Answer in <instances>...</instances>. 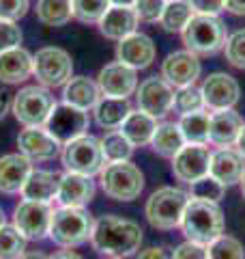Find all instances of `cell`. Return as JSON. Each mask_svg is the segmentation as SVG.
Instances as JSON below:
<instances>
[{
	"instance_id": "obj_11",
	"label": "cell",
	"mask_w": 245,
	"mask_h": 259,
	"mask_svg": "<svg viewBox=\"0 0 245 259\" xmlns=\"http://www.w3.org/2000/svg\"><path fill=\"white\" fill-rule=\"evenodd\" d=\"M88 125H91V119H88L86 110L63 102V104H56L54 106V110L50 112V117H47L43 127L60 145H67L71 141L80 139V136H84Z\"/></svg>"
},
{
	"instance_id": "obj_3",
	"label": "cell",
	"mask_w": 245,
	"mask_h": 259,
	"mask_svg": "<svg viewBox=\"0 0 245 259\" xmlns=\"http://www.w3.org/2000/svg\"><path fill=\"white\" fill-rule=\"evenodd\" d=\"M93 227H95V218L86 207L60 205L52 214L50 236L47 238L60 248H76L91 240Z\"/></svg>"
},
{
	"instance_id": "obj_13",
	"label": "cell",
	"mask_w": 245,
	"mask_h": 259,
	"mask_svg": "<svg viewBox=\"0 0 245 259\" xmlns=\"http://www.w3.org/2000/svg\"><path fill=\"white\" fill-rule=\"evenodd\" d=\"M97 87L103 97H120L127 100L138 89V74L125 63H108L97 76Z\"/></svg>"
},
{
	"instance_id": "obj_10",
	"label": "cell",
	"mask_w": 245,
	"mask_h": 259,
	"mask_svg": "<svg viewBox=\"0 0 245 259\" xmlns=\"http://www.w3.org/2000/svg\"><path fill=\"white\" fill-rule=\"evenodd\" d=\"M54 207L45 201L22 199L13 209V227L26 240H43L50 236Z\"/></svg>"
},
{
	"instance_id": "obj_17",
	"label": "cell",
	"mask_w": 245,
	"mask_h": 259,
	"mask_svg": "<svg viewBox=\"0 0 245 259\" xmlns=\"http://www.w3.org/2000/svg\"><path fill=\"white\" fill-rule=\"evenodd\" d=\"M202 97H204V106L213 108V110H228L232 108L236 102H239L241 89L239 82L228 76V74H211L207 80L202 82Z\"/></svg>"
},
{
	"instance_id": "obj_7",
	"label": "cell",
	"mask_w": 245,
	"mask_h": 259,
	"mask_svg": "<svg viewBox=\"0 0 245 259\" xmlns=\"http://www.w3.org/2000/svg\"><path fill=\"white\" fill-rule=\"evenodd\" d=\"M183 32V44L194 54H215L226 44V26L217 15L196 13L187 22Z\"/></svg>"
},
{
	"instance_id": "obj_4",
	"label": "cell",
	"mask_w": 245,
	"mask_h": 259,
	"mask_svg": "<svg viewBox=\"0 0 245 259\" xmlns=\"http://www.w3.org/2000/svg\"><path fill=\"white\" fill-rule=\"evenodd\" d=\"M54 106L56 100L50 89L41 84H28L13 95L11 112L24 127H43Z\"/></svg>"
},
{
	"instance_id": "obj_19",
	"label": "cell",
	"mask_w": 245,
	"mask_h": 259,
	"mask_svg": "<svg viewBox=\"0 0 245 259\" xmlns=\"http://www.w3.org/2000/svg\"><path fill=\"white\" fill-rule=\"evenodd\" d=\"M95 197V182L86 175L65 171L60 173V184H58V194L56 201L65 207H84L93 201Z\"/></svg>"
},
{
	"instance_id": "obj_12",
	"label": "cell",
	"mask_w": 245,
	"mask_h": 259,
	"mask_svg": "<svg viewBox=\"0 0 245 259\" xmlns=\"http://www.w3.org/2000/svg\"><path fill=\"white\" fill-rule=\"evenodd\" d=\"M138 108L151 117H166L174 108V87L161 76H151L136 89Z\"/></svg>"
},
{
	"instance_id": "obj_15",
	"label": "cell",
	"mask_w": 245,
	"mask_h": 259,
	"mask_svg": "<svg viewBox=\"0 0 245 259\" xmlns=\"http://www.w3.org/2000/svg\"><path fill=\"white\" fill-rule=\"evenodd\" d=\"M211 164V151L204 145H192L187 143L185 147L172 158V173L178 182L192 184L200 177L209 175Z\"/></svg>"
},
{
	"instance_id": "obj_24",
	"label": "cell",
	"mask_w": 245,
	"mask_h": 259,
	"mask_svg": "<svg viewBox=\"0 0 245 259\" xmlns=\"http://www.w3.org/2000/svg\"><path fill=\"white\" fill-rule=\"evenodd\" d=\"M241 127H243V119L239 112H234L232 108L217 110L215 115H211L209 141L217 145V147H230L239 139Z\"/></svg>"
},
{
	"instance_id": "obj_9",
	"label": "cell",
	"mask_w": 245,
	"mask_h": 259,
	"mask_svg": "<svg viewBox=\"0 0 245 259\" xmlns=\"http://www.w3.org/2000/svg\"><path fill=\"white\" fill-rule=\"evenodd\" d=\"M32 76L45 89L65 87L73 78L71 54L56 46L41 48L37 54H32Z\"/></svg>"
},
{
	"instance_id": "obj_36",
	"label": "cell",
	"mask_w": 245,
	"mask_h": 259,
	"mask_svg": "<svg viewBox=\"0 0 245 259\" xmlns=\"http://www.w3.org/2000/svg\"><path fill=\"white\" fill-rule=\"evenodd\" d=\"M209 259H245L243 244L232 236H219L211 244H207Z\"/></svg>"
},
{
	"instance_id": "obj_5",
	"label": "cell",
	"mask_w": 245,
	"mask_h": 259,
	"mask_svg": "<svg viewBox=\"0 0 245 259\" xmlns=\"http://www.w3.org/2000/svg\"><path fill=\"white\" fill-rule=\"evenodd\" d=\"M190 201V194L183 192L181 188H172V186H163V188L155 190L149 201H146L144 214L155 229L168 231L181 225L183 212Z\"/></svg>"
},
{
	"instance_id": "obj_40",
	"label": "cell",
	"mask_w": 245,
	"mask_h": 259,
	"mask_svg": "<svg viewBox=\"0 0 245 259\" xmlns=\"http://www.w3.org/2000/svg\"><path fill=\"white\" fill-rule=\"evenodd\" d=\"M24 41L22 28L18 26V22H9V20H0V52L18 48Z\"/></svg>"
},
{
	"instance_id": "obj_55",
	"label": "cell",
	"mask_w": 245,
	"mask_h": 259,
	"mask_svg": "<svg viewBox=\"0 0 245 259\" xmlns=\"http://www.w3.org/2000/svg\"><path fill=\"white\" fill-rule=\"evenodd\" d=\"M112 259H114V257H112Z\"/></svg>"
},
{
	"instance_id": "obj_42",
	"label": "cell",
	"mask_w": 245,
	"mask_h": 259,
	"mask_svg": "<svg viewBox=\"0 0 245 259\" xmlns=\"http://www.w3.org/2000/svg\"><path fill=\"white\" fill-rule=\"evenodd\" d=\"M30 9V0H0V20L18 22Z\"/></svg>"
},
{
	"instance_id": "obj_37",
	"label": "cell",
	"mask_w": 245,
	"mask_h": 259,
	"mask_svg": "<svg viewBox=\"0 0 245 259\" xmlns=\"http://www.w3.org/2000/svg\"><path fill=\"white\" fill-rule=\"evenodd\" d=\"M190 186H192V192H190L192 199L211 201V203H219L222 197H224V190H226V186H222L215 177H211V175H204V177H200V180L192 182Z\"/></svg>"
},
{
	"instance_id": "obj_22",
	"label": "cell",
	"mask_w": 245,
	"mask_h": 259,
	"mask_svg": "<svg viewBox=\"0 0 245 259\" xmlns=\"http://www.w3.org/2000/svg\"><path fill=\"white\" fill-rule=\"evenodd\" d=\"M32 76V54L26 48H11L0 52V82L20 84Z\"/></svg>"
},
{
	"instance_id": "obj_25",
	"label": "cell",
	"mask_w": 245,
	"mask_h": 259,
	"mask_svg": "<svg viewBox=\"0 0 245 259\" xmlns=\"http://www.w3.org/2000/svg\"><path fill=\"white\" fill-rule=\"evenodd\" d=\"M58 184H60V173L47 171V168H32V173L28 175L20 194L22 199L28 201H45V203H50L58 194Z\"/></svg>"
},
{
	"instance_id": "obj_27",
	"label": "cell",
	"mask_w": 245,
	"mask_h": 259,
	"mask_svg": "<svg viewBox=\"0 0 245 259\" xmlns=\"http://www.w3.org/2000/svg\"><path fill=\"white\" fill-rule=\"evenodd\" d=\"M118 130L125 134V139L132 143L134 147H144V145H149L153 141V134H155V130H157V119L138 108V110L129 112Z\"/></svg>"
},
{
	"instance_id": "obj_21",
	"label": "cell",
	"mask_w": 245,
	"mask_h": 259,
	"mask_svg": "<svg viewBox=\"0 0 245 259\" xmlns=\"http://www.w3.org/2000/svg\"><path fill=\"white\" fill-rule=\"evenodd\" d=\"M209 175L215 177L222 186L239 184L245 175V158L236 149L222 147L219 151L211 153Z\"/></svg>"
},
{
	"instance_id": "obj_47",
	"label": "cell",
	"mask_w": 245,
	"mask_h": 259,
	"mask_svg": "<svg viewBox=\"0 0 245 259\" xmlns=\"http://www.w3.org/2000/svg\"><path fill=\"white\" fill-rule=\"evenodd\" d=\"M47 259H84V257L78 255L76 250H71V248H65V250H58V253H54L52 257H47Z\"/></svg>"
},
{
	"instance_id": "obj_20",
	"label": "cell",
	"mask_w": 245,
	"mask_h": 259,
	"mask_svg": "<svg viewBox=\"0 0 245 259\" xmlns=\"http://www.w3.org/2000/svg\"><path fill=\"white\" fill-rule=\"evenodd\" d=\"M30 173H32V162L24 153L18 151L0 156V192L5 194L22 192Z\"/></svg>"
},
{
	"instance_id": "obj_31",
	"label": "cell",
	"mask_w": 245,
	"mask_h": 259,
	"mask_svg": "<svg viewBox=\"0 0 245 259\" xmlns=\"http://www.w3.org/2000/svg\"><path fill=\"white\" fill-rule=\"evenodd\" d=\"M209 123H211V115L209 112H190V115H183L178 121V127H181V134L185 143L192 145H207L209 141Z\"/></svg>"
},
{
	"instance_id": "obj_8",
	"label": "cell",
	"mask_w": 245,
	"mask_h": 259,
	"mask_svg": "<svg viewBox=\"0 0 245 259\" xmlns=\"http://www.w3.org/2000/svg\"><path fill=\"white\" fill-rule=\"evenodd\" d=\"M60 160H63V164L67 171L86 175V177L99 175L101 168L105 166L101 141L97 139V136H91V134H84L76 141L63 145Z\"/></svg>"
},
{
	"instance_id": "obj_35",
	"label": "cell",
	"mask_w": 245,
	"mask_h": 259,
	"mask_svg": "<svg viewBox=\"0 0 245 259\" xmlns=\"http://www.w3.org/2000/svg\"><path fill=\"white\" fill-rule=\"evenodd\" d=\"M73 18L82 24H99V20L110 9V0H71Z\"/></svg>"
},
{
	"instance_id": "obj_51",
	"label": "cell",
	"mask_w": 245,
	"mask_h": 259,
	"mask_svg": "<svg viewBox=\"0 0 245 259\" xmlns=\"http://www.w3.org/2000/svg\"><path fill=\"white\" fill-rule=\"evenodd\" d=\"M136 0H110V5L114 7H134Z\"/></svg>"
},
{
	"instance_id": "obj_14",
	"label": "cell",
	"mask_w": 245,
	"mask_h": 259,
	"mask_svg": "<svg viewBox=\"0 0 245 259\" xmlns=\"http://www.w3.org/2000/svg\"><path fill=\"white\" fill-rule=\"evenodd\" d=\"M18 147L32 164L35 162L39 164V162H52L60 153L63 145L45 127H24L18 136Z\"/></svg>"
},
{
	"instance_id": "obj_49",
	"label": "cell",
	"mask_w": 245,
	"mask_h": 259,
	"mask_svg": "<svg viewBox=\"0 0 245 259\" xmlns=\"http://www.w3.org/2000/svg\"><path fill=\"white\" fill-rule=\"evenodd\" d=\"M9 106H11V104H9V102H7V97H5V93H3V91H0V121H3V119H5V115H7V110H9Z\"/></svg>"
},
{
	"instance_id": "obj_6",
	"label": "cell",
	"mask_w": 245,
	"mask_h": 259,
	"mask_svg": "<svg viewBox=\"0 0 245 259\" xmlns=\"http://www.w3.org/2000/svg\"><path fill=\"white\" fill-rule=\"evenodd\" d=\"M101 190L114 201H134L144 188V175L129 160L108 162L99 173Z\"/></svg>"
},
{
	"instance_id": "obj_45",
	"label": "cell",
	"mask_w": 245,
	"mask_h": 259,
	"mask_svg": "<svg viewBox=\"0 0 245 259\" xmlns=\"http://www.w3.org/2000/svg\"><path fill=\"white\" fill-rule=\"evenodd\" d=\"M138 259H174V250H170L168 246H149L140 250Z\"/></svg>"
},
{
	"instance_id": "obj_50",
	"label": "cell",
	"mask_w": 245,
	"mask_h": 259,
	"mask_svg": "<svg viewBox=\"0 0 245 259\" xmlns=\"http://www.w3.org/2000/svg\"><path fill=\"white\" fill-rule=\"evenodd\" d=\"M20 259H47V255L41 253V250H26Z\"/></svg>"
},
{
	"instance_id": "obj_28",
	"label": "cell",
	"mask_w": 245,
	"mask_h": 259,
	"mask_svg": "<svg viewBox=\"0 0 245 259\" xmlns=\"http://www.w3.org/2000/svg\"><path fill=\"white\" fill-rule=\"evenodd\" d=\"M93 112H95V121L103 130H118L122 121L127 119V115L132 112V106H129L127 100H120V97H101L95 104Z\"/></svg>"
},
{
	"instance_id": "obj_26",
	"label": "cell",
	"mask_w": 245,
	"mask_h": 259,
	"mask_svg": "<svg viewBox=\"0 0 245 259\" xmlns=\"http://www.w3.org/2000/svg\"><path fill=\"white\" fill-rule=\"evenodd\" d=\"M101 100V91L97 82L88 76H73L67 84L63 87V102L71 104L76 108L82 110H91L95 108V104Z\"/></svg>"
},
{
	"instance_id": "obj_32",
	"label": "cell",
	"mask_w": 245,
	"mask_h": 259,
	"mask_svg": "<svg viewBox=\"0 0 245 259\" xmlns=\"http://www.w3.org/2000/svg\"><path fill=\"white\" fill-rule=\"evenodd\" d=\"M192 5L187 0H168L166 7H163V13L159 18V24L163 30L168 32H176L183 30L187 26V22L192 20Z\"/></svg>"
},
{
	"instance_id": "obj_30",
	"label": "cell",
	"mask_w": 245,
	"mask_h": 259,
	"mask_svg": "<svg viewBox=\"0 0 245 259\" xmlns=\"http://www.w3.org/2000/svg\"><path fill=\"white\" fill-rule=\"evenodd\" d=\"M37 20L45 26H65L73 18L71 0H37Z\"/></svg>"
},
{
	"instance_id": "obj_38",
	"label": "cell",
	"mask_w": 245,
	"mask_h": 259,
	"mask_svg": "<svg viewBox=\"0 0 245 259\" xmlns=\"http://www.w3.org/2000/svg\"><path fill=\"white\" fill-rule=\"evenodd\" d=\"M174 108L181 115H190V112H198L204 108V97L198 87H183L178 89V93H174Z\"/></svg>"
},
{
	"instance_id": "obj_53",
	"label": "cell",
	"mask_w": 245,
	"mask_h": 259,
	"mask_svg": "<svg viewBox=\"0 0 245 259\" xmlns=\"http://www.w3.org/2000/svg\"><path fill=\"white\" fill-rule=\"evenodd\" d=\"M241 192H243V199H245V175H243V180H241Z\"/></svg>"
},
{
	"instance_id": "obj_1",
	"label": "cell",
	"mask_w": 245,
	"mask_h": 259,
	"mask_svg": "<svg viewBox=\"0 0 245 259\" xmlns=\"http://www.w3.org/2000/svg\"><path fill=\"white\" fill-rule=\"evenodd\" d=\"M91 244L97 253L114 259H125L134 255L142 244V227L132 218L116 214H105L95 221Z\"/></svg>"
},
{
	"instance_id": "obj_23",
	"label": "cell",
	"mask_w": 245,
	"mask_h": 259,
	"mask_svg": "<svg viewBox=\"0 0 245 259\" xmlns=\"http://www.w3.org/2000/svg\"><path fill=\"white\" fill-rule=\"evenodd\" d=\"M138 15L134 7H110L105 15L99 20V30L103 37L112 39V41H120V39L129 37L138 28Z\"/></svg>"
},
{
	"instance_id": "obj_41",
	"label": "cell",
	"mask_w": 245,
	"mask_h": 259,
	"mask_svg": "<svg viewBox=\"0 0 245 259\" xmlns=\"http://www.w3.org/2000/svg\"><path fill=\"white\" fill-rule=\"evenodd\" d=\"M163 7H166V0H136L134 11L142 22H159Z\"/></svg>"
},
{
	"instance_id": "obj_52",
	"label": "cell",
	"mask_w": 245,
	"mask_h": 259,
	"mask_svg": "<svg viewBox=\"0 0 245 259\" xmlns=\"http://www.w3.org/2000/svg\"><path fill=\"white\" fill-rule=\"evenodd\" d=\"M7 225V214H5V209L0 207V227H5Z\"/></svg>"
},
{
	"instance_id": "obj_46",
	"label": "cell",
	"mask_w": 245,
	"mask_h": 259,
	"mask_svg": "<svg viewBox=\"0 0 245 259\" xmlns=\"http://www.w3.org/2000/svg\"><path fill=\"white\" fill-rule=\"evenodd\" d=\"M224 9L234 15H245V0H224Z\"/></svg>"
},
{
	"instance_id": "obj_33",
	"label": "cell",
	"mask_w": 245,
	"mask_h": 259,
	"mask_svg": "<svg viewBox=\"0 0 245 259\" xmlns=\"http://www.w3.org/2000/svg\"><path fill=\"white\" fill-rule=\"evenodd\" d=\"M101 141V147H103V156L105 162H125L132 158L134 153V145L125 139V134L120 130H108L103 134Z\"/></svg>"
},
{
	"instance_id": "obj_34",
	"label": "cell",
	"mask_w": 245,
	"mask_h": 259,
	"mask_svg": "<svg viewBox=\"0 0 245 259\" xmlns=\"http://www.w3.org/2000/svg\"><path fill=\"white\" fill-rule=\"evenodd\" d=\"M26 242L13 225L0 227V259H20L26 253Z\"/></svg>"
},
{
	"instance_id": "obj_54",
	"label": "cell",
	"mask_w": 245,
	"mask_h": 259,
	"mask_svg": "<svg viewBox=\"0 0 245 259\" xmlns=\"http://www.w3.org/2000/svg\"><path fill=\"white\" fill-rule=\"evenodd\" d=\"M166 3H168V0H166Z\"/></svg>"
},
{
	"instance_id": "obj_39",
	"label": "cell",
	"mask_w": 245,
	"mask_h": 259,
	"mask_svg": "<svg viewBox=\"0 0 245 259\" xmlns=\"http://www.w3.org/2000/svg\"><path fill=\"white\" fill-rule=\"evenodd\" d=\"M226 61L239 69H245V28L234 30L224 44Z\"/></svg>"
},
{
	"instance_id": "obj_43",
	"label": "cell",
	"mask_w": 245,
	"mask_h": 259,
	"mask_svg": "<svg viewBox=\"0 0 245 259\" xmlns=\"http://www.w3.org/2000/svg\"><path fill=\"white\" fill-rule=\"evenodd\" d=\"M174 259H209V250H207L204 244L187 240V242H183L181 246H176Z\"/></svg>"
},
{
	"instance_id": "obj_16",
	"label": "cell",
	"mask_w": 245,
	"mask_h": 259,
	"mask_svg": "<svg viewBox=\"0 0 245 259\" xmlns=\"http://www.w3.org/2000/svg\"><path fill=\"white\" fill-rule=\"evenodd\" d=\"M200 61L190 50H178L168 54L161 63V78L176 89L194 84L200 76Z\"/></svg>"
},
{
	"instance_id": "obj_44",
	"label": "cell",
	"mask_w": 245,
	"mask_h": 259,
	"mask_svg": "<svg viewBox=\"0 0 245 259\" xmlns=\"http://www.w3.org/2000/svg\"><path fill=\"white\" fill-rule=\"evenodd\" d=\"M192 5L194 11H198L202 15H217L219 11H224V0H187Z\"/></svg>"
},
{
	"instance_id": "obj_29",
	"label": "cell",
	"mask_w": 245,
	"mask_h": 259,
	"mask_svg": "<svg viewBox=\"0 0 245 259\" xmlns=\"http://www.w3.org/2000/svg\"><path fill=\"white\" fill-rule=\"evenodd\" d=\"M151 147L155 149V153H159L163 158H174L185 147V139L181 134L178 123H168V121L166 123H159L153 134Z\"/></svg>"
},
{
	"instance_id": "obj_48",
	"label": "cell",
	"mask_w": 245,
	"mask_h": 259,
	"mask_svg": "<svg viewBox=\"0 0 245 259\" xmlns=\"http://www.w3.org/2000/svg\"><path fill=\"white\" fill-rule=\"evenodd\" d=\"M236 151L241 153V156L245 158V123H243V127H241V134H239V139H236Z\"/></svg>"
},
{
	"instance_id": "obj_2",
	"label": "cell",
	"mask_w": 245,
	"mask_h": 259,
	"mask_svg": "<svg viewBox=\"0 0 245 259\" xmlns=\"http://www.w3.org/2000/svg\"><path fill=\"white\" fill-rule=\"evenodd\" d=\"M181 227L187 240L207 246L224 233V212L211 201L190 199L181 218Z\"/></svg>"
},
{
	"instance_id": "obj_18",
	"label": "cell",
	"mask_w": 245,
	"mask_h": 259,
	"mask_svg": "<svg viewBox=\"0 0 245 259\" xmlns=\"http://www.w3.org/2000/svg\"><path fill=\"white\" fill-rule=\"evenodd\" d=\"M155 44L149 35L144 32H132L129 37L120 39L118 46H116V59L118 63H125L129 67L138 69H144L155 61Z\"/></svg>"
}]
</instances>
